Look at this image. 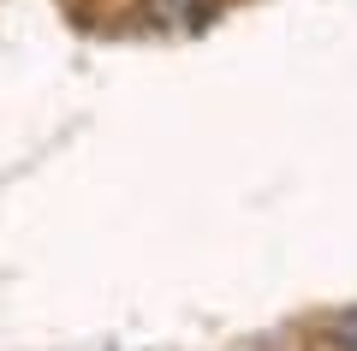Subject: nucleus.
Masks as SVG:
<instances>
[{"label": "nucleus", "instance_id": "2", "mask_svg": "<svg viewBox=\"0 0 357 351\" xmlns=\"http://www.w3.org/2000/svg\"><path fill=\"white\" fill-rule=\"evenodd\" d=\"M155 13H161L167 24H197V18H203V0H155Z\"/></svg>", "mask_w": 357, "mask_h": 351}, {"label": "nucleus", "instance_id": "1", "mask_svg": "<svg viewBox=\"0 0 357 351\" xmlns=\"http://www.w3.org/2000/svg\"><path fill=\"white\" fill-rule=\"evenodd\" d=\"M310 345L316 351H357V304H340V310L316 315L310 322Z\"/></svg>", "mask_w": 357, "mask_h": 351}, {"label": "nucleus", "instance_id": "3", "mask_svg": "<svg viewBox=\"0 0 357 351\" xmlns=\"http://www.w3.org/2000/svg\"><path fill=\"white\" fill-rule=\"evenodd\" d=\"M250 351H286V345H274V339H262V345H250Z\"/></svg>", "mask_w": 357, "mask_h": 351}]
</instances>
